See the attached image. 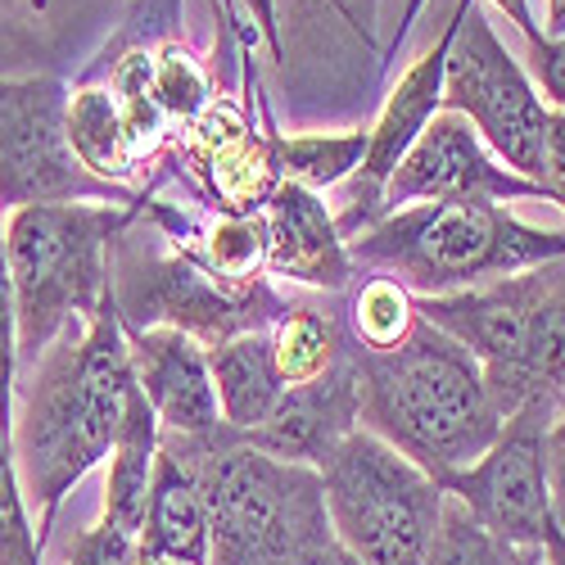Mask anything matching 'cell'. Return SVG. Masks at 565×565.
I'll use <instances>...</instances> for the list:
<instances>
[{
  "mask_svg": "<svg viewBox=\"0 0 565 565\" xmlns=\"http://www.w3.org/2000/svg\"><path fill=\"white\" fill-rule=\"evenodd\" d=\"M131 390L136 375L114 295L86 326L55 340L32 366L19 371L10 444L28 507H36L41 547L64 498L100 461H109Z\"/></svg>",
  "mask_w": 565,
  "mask_h": 565,
  "instance_id": "6da1fadb",
  "label": "cell"
},
{
  "mask_svg": "<svg viewBox=\"0 0 565 565\" xmlns=\"http://www.w3.org/2000/svg\"><path fill=\"white\" fill-rule=\"evenodd\" d=\"M480 362L420 317L385 353H358V426L435 480L484 457L502 430Z\"/></svg>",
  "mask_w": 565,
  "mask_h": 565,
  "instance_id": "7a4b0ae2",
  "label": "cell"
},
{
  "mask_svg": "<svg viewBox=\"0 0 565 565\" xmlns=\"http://www.w3.org/2000/svg\"><path fill=\"white\" fill-rule=\"evenodd\" d=\"M163 448L200 476L213 521L209 565H317L335 539L312 466L276 461L226 426L204 439L163 435Z\"/></svg>",
  "mask_w": 565,
  "mask_h": 565,
  "instance_id": "3957f363",
  "label": "cell"
},
{
  "mask_svg": "<svg viewBox=\"0 0 565 565\" xmlns=\"http://www.w3.org/2000/svg\"><path fill=\"white\" fill-rule=\"evenodd\" d=\"M349 258L412 299H435L565 258V231L530 226L507 204H407L353 235Z\"/></svg>",
  "mask_w": 565,
  "mask_h": 565,
  "instance_id": "277c9868",
  "label": "cell"
},
{
  "mask_svg": "<svg viewBox=\"0 0 565 565\" xmlns=\"http://www.w3.org/2000/svg\"><path fill=\"white\" fill-rule=\"evenodd\" d=\"M136 204H28L6 213L19 371L86 326L114 295V241L136 217Z\"/></svg>",
  "mask_w": 565,
  "mask_h": 565,
  "instance_id": "5b68a950",
  "label": "cell"
},
{
  "mask_svg": "<svg viewBox=\"0 0 565 565\" xmlns=\"http://www.w3.org/2000/svg\"><path fill=\"white\" fill-rule=\"evenodd\" d=\"M317 476L331 534L358 565L430 561L444 515V489L430 470L358 426L331 448Z\"/></svg>",
  "mask_w": 565,
  "mask_h": 565,
  "instance_id": "8992f818",
  "label": "cell"
},
{
  "mask_svg": "<svg viewBox=\"0 0 565 565\" xmlns=\"http://www.w3.org/2000/svg\"><path fill=\"white\" fill-rule=\"evenodd\" d=\"M114 308L127 331H146V326H177L204 349H217L231 335L245 331H271L280 312L290 308V299L280 295L271 280L249 295L222 290L209 271H200L191 258H181L168 249L163 235L140 217L122 226L114 241Z\"/></svg>",
  "mask_w": 565,
  "mask_h": 565,
  "instance_id": "52a82bcc",
  "label": "cell"
},
{
  "mask_svg": "<svg viewBox=\"0 0 565 565\" xmlns=\"http://www.w3.org/2000/svg\"><path fill=\"white\" fill-rule=\"evenodd\" d=\"M444 109L476 127L498 163L530 181L543 177L552 109L525 64L493 32L480 0H457V36L444 64Z\"/></svg>",
  "mask_w": 565,
  "mask_h": 565,
  "instance_id": "ba28073f",
  "label": "cell"
},
{
  "mask_svg": "<svg viewBox=\"0 0 565 565\" xmlns=\"http://www.w3.org/2000/svg\"><path fill=\"white\" fill-rule=\"evenodd\" d=\"M68 77H0V213L28 204H136L96 181L68 146Z\"/></svg>",
  "mask_w": 565,
  "mask_h": 565,
  "instance_id": "9c48e42d",
  "label": "cell"
},
{
  "mask_svg": "<svg viewBox=\"0 0 565 565\" xmlns=\"http://www.w3.org/2000/svg\"><path fill=\"white\" fill-rule=\"evenodd\" d=\"M556 420V398L525 403L502 420L498 439L470 466L439 480L476 521L515 552H539L552 525L547 498V430Z\"/></svg>",
  "mask_w": 565,
  "mask_h": 565,
  "instance_id": "30bf717a",
  "label": "cell"
},
{
  "mask_svg": "<svg viewBox=\"0 0 565 565\" xmlns=\"http://www.w3.org/2000/svg\"><path fill=\"white\" fill-rule=\"evenodd\" d=\"M271 122H254V105L217 96L195 122H185L172 146L163 150L177 172L195 185L209 213L245 217L263 213L271 191L280 185L276 150H271Z\"/></svg>",
  "mask_w": 565,
  "mask_h": 565,
  "instance_id": "8fae6325",
  "label": "cell"
},
{
  "mask_svg": "<svg viewBox=\"0 0 565 565\" xmlns=\"http://www.w3.org/2000/svg\"><path fill=\"white\" fill-rule=\"evenodd\" d=\"M547 200L543 185L493 159L461 114L439 109L385 185V213L407 204H511Z\"/></svg>",
  "mask_w": 565,
  "mask_h": 565,
  "instance_id": "7c38bea8",
  "label": "cell"
},
{
  "mask_svg": "<svg viewBox=\"0 0 565 565\" xmlns=\"http://www.w3.org/2000/svg\"><path fill=\"white\" fill-rule=\"evenodd\" d=\"M267 222V280L299 286L317 295H349L358 267L349 258V241L335 226V213L317 191L280 181L263 204Z\"/></svg>",
  "mask_w": 565,
  "mask_h": 565,
  "instance_id": "4fadbf2b",
  "label": "cell"
},
{
  "mask_svg": "<svg viewBox=\"0 0 565 565\" xmlns=\"http://www.w3.org/2000/svg\"><path fill=\"white\" fill-rule=\"evenodd\" d=\"M127 358L136 390L146 394L163 435L204 439L222 430L209 349L200 340L177 331V326H146V331H127Z\"/></svg>",
  "mask_w": 565,
  "mask_h": 565,
  "instance_id": "5bb4252c",
  "label": "cell"
},
{
  "mask_svg": "<svg viewBox=\"0 0 565 565\" xmlns=\"http://www.w3.org/2000/svg\"><path fill=\"white\" fill-rule=\"evenodd\" d=\"M358 353L353 349L335 371H326L321 381L286 390L271 416L254 435H235L241 444L295 466H321L331 457V448L358 430Z\"/></svg>",
  "mask_w": 565,
  "mask_h": 565,
  "instance_id": "9a60e30c",
  "label": "cell"
},
{
  "mask_svg": "<svg viewBox=\"0 0 565 565\" xmlns=\"http://www.w3.org/2000/svg\"><path fill=\"white\" fill-rule=\"evenodd\" d=\"M109 0H0V77L55 73L82 55Z\"/></svg>",
  "mask_w": 565,
  "mask_h": 565,
  "instance_id": "2e32d148",
  "label": "cell"
},
{
  "mask_svg": "<svg viewBox=\"0 0 565 565\" xmlns=\"http://www.w3.org/2000/svg\"><path fill=\"white\" fill-rule=\"evenodd\" d=\"M209 552H213V521L200 476L191 470V461L159 448L146 521H140V556L168 565H209Z\"/></svg>",
  "mask_w": 565,
  "mask_h": 565,
  "instance_id": "e0dca14e",
  "label": "cell"
},
{
  "mask_svg": "<svg viewBox=\"0 0 565 565\" xmlns=\"http://www.w3.org/2000/svg\"><path fill=\"white\" fill-rule=\"evenodd\" d=\"M561 390H565V258L547 280V290L525 326L521 349L507 362V371H498L489 381V394L502 416L521 412L525 403H539V398H561Z\"/></svg>",
  "mask_w": 565,
  "mask_h": 565,
  "instance_id": "ac0fdd59",
  "label": "cell"
},
{
  "mask_svg": "<svg viewBox=\"0 0 565 565\" xmlns=\"http://www.w3.org/2000/svg\"><path fill=\"white\" fill-rule=\"evenodd\" d=\"M64 127H68V146H73L77 163L90 177L114 185V191H127V195L140 191L136 177L146 172V159H140L136 140H131V127L122 118L118 96L105 82L77 77V86H68Z\"/></svg>",
  "mask_w": 565,
  "mask_h": 565,
  "instance_id": "d6986e66",
  "label": "cell"
},
{
  "mask_svg": "<svg viewBox=\"0 0 565 565\" xmlns=\"http://www.w3.org/2000/svg\"><path fill=\"white\" fill-rule=\"evenodd\" d=\"M209 371H213L222 426L231 435H254L280 403V394H286L267 331H245L209 349Z\"/></svg>",
  "mask_w": 565,
  "mask_h": 565,
  "instance_id": "ffe728a7",
  "label": "cell"
},
{
  "mask_svg": "<svg viewBox=\"0 0 565 565\" xmlns=\"http://www.w3.org/2000/svg\"><path fill=\"white\" fill-rule=\"evenodd\" d=\"M159 448H163L159 416L150 412L146 394L131 390L122 430H118L114 452H109L105 511H100V521H109V525H118V530H131V534L140 539V521H146V502H150V484H154Z\"/></svg>",
  "mask_w": 565,
  "mask_h": 565,
  "instance_id": "44dd1931",
  "label": "cell"
},
{
  "mask_svg": "<svg viewBox=\"0 0 565 565\" xmlns=\"http://www.w3.org/2000/svg\"><path fill=\"white\" fill-rule=\"evenodd\" d=\"M267 335H271V358H276L280 385L286 390L321 381L326 371H335L358 349L340 312H321V308L295 303V299Z\"/></svg>",
  "mask_w": 565,
  "mask_h": 565,
  "instance_id": "7402d4cb",
  "label": "cell"
},
{
  "mask_svg": "<svg viewBox=\"0 0 565 565\" xmlns=\"http://www.w3.org/2000/svg\"><path fill=\"white\" fill-rule=\"evenodd\" d=\"M271 150L280 181L308 185V191H335L344 185L366 154V127H344V131H271Z\"/></svg>",
  "mask_w": 565,
  "mask_h": 565,
  "instance_id": "603a6c76",
  "label": "cell"
},
{
  "mask_svg": "<svg viewBox=\"0 0 565 565\" xmlns=\"http://www.w3.org/2000/svg\"><path fill=\"white\" fill-rule=\"evenodd\" d=\"M150 96L177 136L185 122H195L217 100V77L185 41L154 36L150 41Z\"/></svg>",
  "mask_w": 565,
  "mask_h": 565,
  "instance_id": "cb8c5ba5",
  "label": "cell"
},
{
  "mask_svg": "<svg viewBox=\"0 0 565 565\" xmlns=\"http://www.w3.org/2000/svg\"><path fill=\"white\" fill-rule=\"evenodd\" d=\"M340 317H344L349 335L362 353H385V349L403 344L412 335V326L420 321L416 299L398 286V280L371 276V271H358L353 290H349V308Z\"/></svg>",
  "mask_w": 565,
  "mask_h": 565,
  "instance_id": "d4e9b609",
  "label": "cell"
},
{
  "mask_svg": "<svg viewBox=\"0 0 565 565\" xmlns=\"http://www.w3.org/2000/svg\"><path fill=\"white\" fill-rule=\"evenodd\" d=\"M41 539H36V521L19 480V461H14V444L10 430L0 426V565H41Z\"/></svg>",
  "mask_w": 565,
  "mask_h": 565,
  "instance_id": "484cf974",
  "label": "cell"
},
{
  "mask_svg": "<svg viewBox=\"0 0 565 565\" xmlns=\"http://www.w3.org/2000/svg\"><path fill=\"white\" fill-rule=\"evenodd\" d=\"M426 565H521V552L507 547L502 539H493L457 498L444 493L439 534H435Z\"/></svg>",
  "mask_w": 565,
  "mask_h": 565,
  "instance_id": "4316f807",
  "label": "cell"
},
{
  "mask_svg": "<svg viewBox=\"0 0 565 565\" xmlns=\"http://www.w3.org/2000/svg\"><path fill=\"white\" fill-rule=\"evenodd\" d=\"M64 565H140V539L109 521H96L73 534Z\"/></svg>",
  "mask_w": 565,
  "mask_h": 565,
  "instance_id": "83f0119b",
  "label": "cell"
},
{
  "mask_svg": "<svg viewBox=\"0 0 565 565\" xmlns=\"http://www.w3.org/2000/svg\"><path fill=\"white\" fill-rule=\"evenodd\" d=\"M530 64H534L539 96L547 100V109L565 114V36H543L539 45H530Z\"/></svg>",
  "mask_w": 565,
  "mask_h": 565,
  "instance_id": "f1b7e54d",
  "label": "cell"
},
{
  "mask_svg": "<svg viewBox=\"0 0 565 565\" xmlns=\"http://www.w3.org/2000/svg\"><path fill=\"white\" fill-rule=\"evenodd\" d=\"M543 195L547 204H561L565 209V114L552 109V122H547V150H543Z\"/></svg>",
  "mask_w": 565,
  "mask_h": 565,
  "instance_id": "f546056e",
  "label": "cell"
},
{
  "mask_svg": "<svg viewBox=\"0 0 565 565\" xmlns=\"http://www.w3.org/2000/svg\"><path fill=\"white\" fill-rule=\"evenodd\" d=\"M317 6L331 10L353 32V41L362 45V51L375 55V14H381V0H317Z\"/></svg>",
  "mask_w": 565,
  "mask_h": 565,
  "instance_id": "4dcf8cb0",
  "label": "cell"
},
{
  "mask_svg": "<svg viewBox=\"0 0 565 565\" xmlns=\"http://www.w3.org/2000/svg\"><path fill=\"white\" fill-rule=\"evenodd\" d=\"M547 498H552V521L565 534V416H556L547 430Z\"/></svg>",
  "mask_w": 565,
  "mask_h": 565,
  "instance_id": "1f68e13d",
  "label": "cell"
},
{
  "mask_svg": "<svg viewBox=\"0 0 565 565\" xmlns=\"http://www.w3.org/2000/svg\"><path fill=\"white\" fill-rule=\"evenodd\" d=\"M241 6V14L249 19V28H258L263 45L271 64H286V41H280V14H276V0H235Z\"/></svg>",
  "mask_w": 565,
  "mask_h": 565,
  "instance_id": "d6a6232c",
  "label": "cell"
},
{
  "mask_svg": "<svg viewBox=\"0 0 565 565\" xmlns=\"http://www.w3.org/2000/svg\"><path fill=\"white\" fill-rule=\"evenodd\" d=\"M493 6L521 28V36H525V45H539L543 41V28H539V19H534V10H530V0H493Z\"/></svg>",
  "mask_w": 565,
  "mask_h": 565,
  "instance_id": "836d02e7",
  "label": "cell"
},
{
  "mask_svg": "<svg viewBox=\"0 0 565 565\" xmlns=\"http://www.w3.org/2000/svg\"><path fill=\"white\" fill-rule=\"evenodd\" d=\"M420 10H426V0H407V6H403V14H398V32H394V41H390V51H385L381 64H390V60L398 55V45L407 41V32H412V23L420 19Z\"/></svg>",
  "mask_w": 565,
  "mask_h": 565,
  "instance_id": "e575fe53",
  "label": "cell"
},
{
  "mask_svg": "<svg viewBox=\"0 0 565 565\" xmlns=\"http://www.w3.org/2000/svg\"><path fill=\"white\" fill-rule=\"evenodd\" d=\"M543 565H565V534L556 530V521L543 534Z\"/></svg>",
  "mask_w": 565,
  "mask_h": 565,
  "instance_id": "d590c367",
  "label": "cell"
},
{
  "mask_svg": "<svg viewBox=\"0 0 565 565\" xmlns=\"http://www.w3.org/2000/svg\"><path fill=\"white\" fill-rule=\"evenodd\" d=\"M543 36H565V0H547V23Z\"/></svg>",
  "mask_w": 565,
  "mask_h": 565,
  "instance_id": "8d00e7d4",
  "label": "cell"
},
{
  "mask_svg": "<svg viewBox=\"0 0 565 565\" xmlns=\"http://www.w3.org/2000/svg\"><path fill=\"white\" fill-rule=\"evenodd\" d=\"M317 565H358V561H353V556H349V552H344V547H340V543L331 539V543H326V547H321Z\"/></svg>",
  "mask_w": 565,
  "mask_h": 565,
  "instance_id": "74e56055",
  "label": "cell"
},
{
  "mask_svg": "<svg viewBox=\"0 0 565 565\" xmlns=\"http://www.w3.org/2000/svg\"><path fill=\"white\" fill-rule=\"evenodd\" d=\"M140 565H168V561H150V556H140Z\"/></svg>",
  "mask_w": 565,
  "mask_h": 565,
  "instance_id": "f35d334b",
  "label": "cell"
}]
</instances>
